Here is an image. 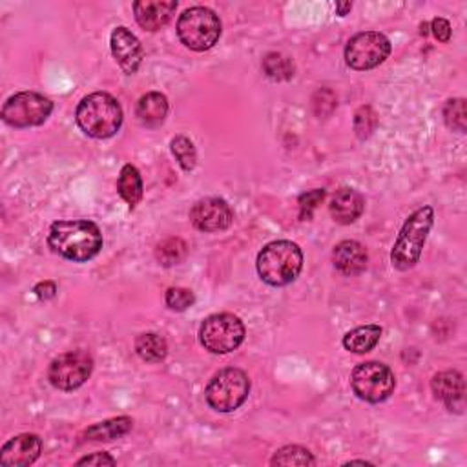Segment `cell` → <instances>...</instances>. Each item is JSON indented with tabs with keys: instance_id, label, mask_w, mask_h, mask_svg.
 Returning <instances> with one entry per match:
<instances>
[{
	"instance_id": "1",
	"label": "cell",
	"mask_w": 467,
	"mask_h": 467,
	"mask_svg": "<svg viewBox=\"0 0 467 467\" xmlns=\"http://www.w3.org/2000/svg\"><path fill=\"white\" fill-rule=\"evenodd\" d=\"M51 251L75 263H86L96 258L103 248L99 227L86 220L55 222L48 232Z\"/></svg>"
},
{
	"instance_id": "2",
	"label": "cell",
	"mask_w": 467,
	"mask_h": 467,
	"mask_svg": "<svg viewBox=\"0 0 467 467\" xmlns=\"http://www.w3.org/2000/svg\"><path fill=\"white\" fill-rule=\"evenodd\" d=\"M256 269L267 285L287 287L296 282L303 269V253L300 245L292 241H272L261 248Z\"/></svg>"
},
{
	"instance_id": "3",
	"label": "cell",
	"mask_w": 467,
	"mask_h": 467,
	"mask_svg": "<svg viewBox=\"0 0 467 467\" xmlns=\"http://www.w3.org/2000/svg\"><path fill=\"white\" fill-rule=\"evenodd\" d=\"M79 128L93 139L113 137L122 124V108L119 101L106 91L86 96L75 112Z\"/></svg>"
},
{
	"instance_id": "4",
	"label": "cell",
	"mask_w": 467,
	"mask_h": 467,
	"mask_svg": "<svg viewBox=\"0 0 467 467\" xmlns=\"http://www.w3.org/2000/svg\"><path fill=\"white\" fill-rule=\"evenodd\" d=\"M432 206H420L408 217L391 253V263L396 270H409L420 261L424 245L432 229Z\"/></svg>"
},
{
	"instance_id": "5",
	"label": "cell",
	"mask_w": 467,
	"mask_h": 467,
	"mask_svg": "<svg viewBox=\"0 0 467 467\" xmlns=\"http://www.w3.org/2000/svg\"><path fill=\"white\" fill-rule=\"evenodd\" d=\"M177 37L192 51H206L222 37V20L212 10L194 6L184 10L177 20Z\"/></svg>"
},
{
	"instance_id": "6",
	"label": "cell",
	"mask_w": 467,
	"mask_h": 467,
	"mask_svg": "<svg viewBox=\"0 0 467 467\" xmlns=\"http://www.w3.org/2000/svg\"><path fill=\"white\" fill-rule=\"evenodd\" d=\"M251 394V380L246 372L236 367L215 372L205 389L208 406L217 413H232L239 409Z\"/></svg>"
},
{
	"instance_id": "7",
	"label": "cell",
	"mask_w": 467,
	"mask_h": 467,
	"mask_svg": "<svg viewBox=\"0 0 467 467\" xmlns=\"http://www.w3.org/2000/svg\"><path fill=\"white\" fill-rule=\"evenodd\" d=\"M243 322L229 313L208 316L199 329L201 346L212 354H229L236 351L245 339Z\"/></svg>"
},
{
	"instance_id": "8",
	"label": "cell",
	"mask_w": 467,
	"mask_h": 467,
	"mask_svg": "<svg viewBox=\"0 0 467 467\" xmlns=\"http://www.w3.org/2000/svg\"><path fill=\"white\" fill-rule=\"evenodd\" d=\"M354 394L367 403L385 401L396 387L394 372L380 362H365L354 367L351 375Z\"/></svg>"
},
{
	"instance_id": "9",
	"label": "cell",
	"mask_w": 467,
	"mask_h": 467,
	"mask_svg": "<svg viewBox=\"0 0 467 467\" xmlns=\"http://www.w3.org/2000/svg\"><path fill=\"white\" fill-rule=\"evenodd\" d=\"M53 112V103L37 91H20L3 106V119L13 128L41 127Z\"/></svg>"
},
{
	"instance_id": "10",
	"label": "cell",
	"mask_w": 467,
	"mask_h": 467,
	"mask_svg": "<svg viewBox=\"0 0 467 467\" xmlns=\"http://www.w3.org/2000/svg\"><path fill=\"white\" fill-rule=\"evenodd\" d=\"M391 41L380 31H363L347 43L346 62L356 72L378 68L391 55Z\"/></svg>"
},
{
	"instance_id": "11",
	"label": "cell",
	"mask_w": 467,
	"mask_h": 467,
	"mask_svg": "<svg viewBox=\"0 0 467 467\" xmlns=\"http://www.w3.org/2000/svg\"><path fill=\"white\" fill-rule=\"evenodd\" d=\"M93 370V358L86 351L57 356L48 369V380L58 391H75L86 384Z\"/></svg>"
},
{
	"instance_id": "12",
	"label": "cell",
	"mask_w": 467,
	"mask_h": 467,
	"mask_svg": "<svg viewBox=\"0 0 467 467\" xmlns=\"http://www.w3.org/2000/svg\"><path fill=\"white\" fill-rule=\"evenodd\" d=\"M191 222L201 232H222L234 222V212L225 199L206 198L191 210Z\"/></svg>"
},
{
	"instance_id": "13",
	"label": "cell",
	"mask_w": 467,
	"mask_h": 467,
	"mask_svg": "<svg viewBox=\"0 0 467 467\" xmlns=\"http://www.w3.org/2000/svg\"><path fill=\"white\" fill-rule=\"evenodd\" d=\"M110 48H112L113 58L117 60V65L121 66V70L124 74H127V75L137 74V70L143 65L144 50H143L141 41L132 34L128 27L117 26L112 31Z\"/></svg>"
},
{
	"instance_id": "14",
	"label": "cell",
	"mask_w": 467,
	"mask_h": 467,
	"mask_svg": "<svg viewBox=\"0 0 467 467\" xmlns=\"http://www.w3.org/2000/svg\"><path fill=\"white\" fill-rule=\"evenodd\" d=\"M43 451V440L37 434L24 432L8 440L0 449V463L4 467H27L35 463Z\"/></svg>"
},
{
	"instance_id": "15",
	"label": "cell",
	"mask_w": 467,
	"mask_h": 467,
	"mask_svg": "<svg viewBox=\"0 0 467 467\" xmlns=\"http://www.w3.org/2000/svg\"><path fill=\"white\" fill-rule=\"evenodd\" d=\"M432 394L440 400L448 411L463 413L465 408V382L458 370H444L432 377Z\"/></svg>"
},
{
	"instance_id": "16",
	"label": "cell",
	"mask_w": 467,
	"mask_h": 467,
	"mask_svg": "<svg viewBox=\"0 0 467 467\" xmlns=\"http://www.w3.org/2000/svg\"><path fill=\"white\" fill-rule=\"evenodd\" d=\"M177 10L175 0H139L134 4L137 24L146 31H160L165 27Z\"/></svg>"
},
{
	"instance_id": "17",
	"label": "cell",
	"mask_w": 467,
	"mask_h": 467,
	"mask_svg": "<svg viewBox=\"0 0 467 467\" xmlns=\"http://www.w3.org/2000/svg\"><path fill=\"white\" fill-rule=\"evenodd\" d=\"M329 210H331V215L336 223L351 225L363 214L365 199L358 191L349 189V186H344V189H339L332 196Z\"/></svg>"
},
{
	"instance_id": "18",
	"label": "cell",
	"mask_w": 467,
	"mask_h": 467,
	"mask_svg": "<svg viewBox=\"0 0 467 467\" xmlns=\"http://www.w3.org/2000/svg\"><path fill=\"white\" fill-rule=\"evenodd\" d=\"M365 246L354 239H346L334 246L332 263L344 276H358L367 269Z\"/></svg>"
},
{
	"instance_id": "19",
	"label": "cell",
	"mask_w": 467,
	"mask_h": 467,
	"mask_svg": "<svg viewBox=\"0 0 467 467\" xmlns=\"http://www.w3.org/2000/svg\"><path fill=\"white\" fill-rule=\"evenodd\" d=\"M136 115L146 128H158L168 115V99L160 91H150L137 103Z\"/></svg>"
},
{
	"instance_id": "20",
	"label": "cell",
	"mask_w": 467,
	"mask_h": 467,
	"mask_svg": "<svg viewBox=\"0 0 467 467\" xmlns=\"http://www.w3.org/2000/svg\"><path fill=\"white\" fill-rule=\"evenodd\" d=\"M132 427L134 420L130 416H117L90 425L82 432V439L88 442H112L115 439L124 437V434H128Z\"/></svg>"
},
{
	"instance_id": "21",
	"label": "cell",
	"mask_w": 467,
	"mask_h": 467,
	"mask_svg": "<svg viewBox=\"0 0 467 467\" xmlns=\"http://www.w3.org/2000/svg\"><path fill=\"white\" fill-rule=\"evenodd\" d=\"M382 332V327L375 323L356 327L344 336V347L354 354H367L378 346Z\"/></svg>"
},
{
	"instance_id": "22",
	"label": "cell",
	"mask_w": 467,
	"mask_h": 467,
	"mask_svg": "<svg viewBox=\"0 0 467 467\" xmlns=\"http://www.w3.org/2000/svg\"><path fill=\"white\" fill-rule=\"evenodd\" d=\"M117 192L128 203L130 208H136L143 198V179L139 170L134 165H124L119 179H117Z\"/></svg>"
},
{
	"instance_id": "23",
	"label": "cell",
	"mask_w": 467,
	"mask_h": 467,
	"mask_svg": "<svg viewBox=\"0 0 467 467\" xmlns=\"http://www.w3.org/2000/svg\"><path fill=\"white\" fill-rule=\"evenodd\" d=\"M136 353L141 360L150 363H160L168 354L167 339L158 332H144L136 339Z\"/></svg>"
},
{
	"instance_id": "24",
	"label": "cell",
	"mask_w": 467,
	"mask_h": 467,
	"mask_svg": "<svg viewBox=\"0 0 467 467\" xmlns=\"http://www.w3.org/2000/svg\"><path fill=\"white\" fill-rule=\"evenodd\" d=\"M170 150L174 153L175 161L179 163V167L184 170V172H192L198 165V152H196V146L194 143L184 137V136H177L172 139L170 143Z\"/></svg>"
},
{
	"instance_id": "25",
	"label": "cell",
	"mask_w": 467,
	"mask_h": 467,
	"mask_svg": "<svg viewBox=\"0 0 467 467\" xmlns=\"http://www.w3.org/2000/svg\"><path fill=\"white\" fill-rule=\"evenodd\" d=\"M272 465H316V460L308 449L301 448V446H285L279 451H276V455L270 460Z\"/></svg>"
},
{
	"instance_id": "26",
	"label": "cell",
	"mask_w": 467,
	"mask_h": 467,
	"mask_svg": "<svg viewBox=\"0 0 467 467\" xmlns=\"http://www.w3.org/2000/svg\"><path fill=\"white\" fill-rule=\"evenodd\" d=\"M263 70L274 81H289L294 77V62L282 53H269L263 58Z\"/></svg>"
},
{
	"instance_id": "27",
	"label": "cell",
	"mask_w": 467,
	"mask_h": 467,
	"mask_svg": "<svg viewBox=\"0 0 467 467\" xmlns=\"http://www.w3.org/2000/svg\"><path fill=\"white\" fill-rule=\"evenodd\" d=\"M184 256H186V243L179 237L165 239L163 243L158 245V248H155V258H158V261L163 267L177 265Z\"/></svg>"
},
{
	"instance_id": "28",
	"label": "cell",
	"mask_w": 467,
	"mask_h": 467,
	"mask_svg": "<svg viewBox=\"0 0 467 467\" xmlns=\"http://www.w3.org/2000/svg\"><path fill=\"white\" fill-rule=\"evenodd\" d=\"M444 119L451 130L463 134L467 130L465 99H449L444 106Z\"/></svg>"
},
{
	"instance_id": "29",
	"label": "cell",
	"mask_w": 467,
	"mask_h": 467,
	"mask_svg": "<svg viewBox=\"0 0 467 467\" xmlns=\"http://www.w3.org/2000/svg\"><path fill=\"white\" fill-rule=\"evenodd\" d=\"M378 127V115L370 106H362L354 113V132L360 139L370 137Z\"/></svg>"
},
{
	"instance_id": "30",
	"label": "cell",
	"mask_w": 467,
	"mask_h": 467,
	"mask_svg": "<svg viewBox=\"0 0 467 467\" xmlns=\"http://www.w3.org/2000/svg\"><path fill=\"white\" fill-rule=\"evenodd\" d=\"M165 301H167V307L170 310H175V313H183V310H186L189 307L194 305L196 301V296L191 289H183V287H170L165 294Z\"/></svg>"
},
{
	"instance_id": "31",
	"label": "cell",
	"mask_w": 467,
	"mask_h": 467,
	"mask_svg": "<svg viewBox=\"0 0 467 467\" xmlns=\"http://www.w3.org/2000/svg\"><path fill=\"white\" fill-rule=\"evenodd\" d=\"M327 192L323 189H316V191H310L307 194L300 196V217L303 222H308L310 217H313L316 206L325 199Z\"/></svg>"
},
{
	"instance_id": "32",
	"label": "cell",
	"mask_w": 467,
	"mask_h": 467,
	"mask_svg": "<svg viewBox=\"0 0 467 467\" xmlns=\"http://www.w3.org/2000/svg\"><path fill=\"white\" fill-rule=\"evenodd\" d=\"M431 29H432V35L439 43H449L451 39V24L446 19L437 17L431 22Z\"/></svg>"
},
{
	"instance_id": "33",
	"label": "cell",
	"mask_w": 467,
	"mask_h": 467,
	"mask_svg": "<svg viewBox=\"0 0 467 467\" xmlns=\"http://www.w3.org/2000/svg\"><path fill=\"white\" fill-rule=\"evenodd\" d=\"M115 463H117L115 458L105 451L103 453H93L90 456L77 460V465H97V467H101V465H115Z\"/></svg>"
},
{
	"instance_id": "34",
	"label": "cell",
	"mask_w": 467,
	"mask_h": 467,
	"mask_svg": "<svg viewBox=\"0 0 467 467\" xmlns=\"http://www.w3.org/2000/svg\"><path fill=\"white\" fill-rule=\"evenodd\" d=\"M34 292H35V296L41 298V300H51V298H55V294H57V285H55L53 282H43V284L35 285Z\"/></svg>"
},
{
	"instance_id": "35",
	"label": "cell",
	"mask_w": 467,
	"mask_h": 467,
	"mask_svg": "<svg viewBox=\"0 0 467 467\" xmlns=\"http://www.w3.org/2000/svg\"><path fill=\"white\" fill-rule=\"evenodd\" d=\"M351 10H353V4H351V3H338V4H336V12H338V15H341V17H346Z\"/></svg>"
},
{
	"instance_id": "36",
	"label": "cell",
	"mask_w": 467,
	"mask_h": 467,
	"mask_svg": "<svg viewBox=\"0 0 467 467\" xmlns=\"http://www.w3.org/2000/svg\"><path fill=\"white\" fill-rule=\"evenodd\" d=\"M356 463H358V465H372L370 462H365V460H351V462H347L346 465H356Z\"/></svg>"
}]
</instances>
